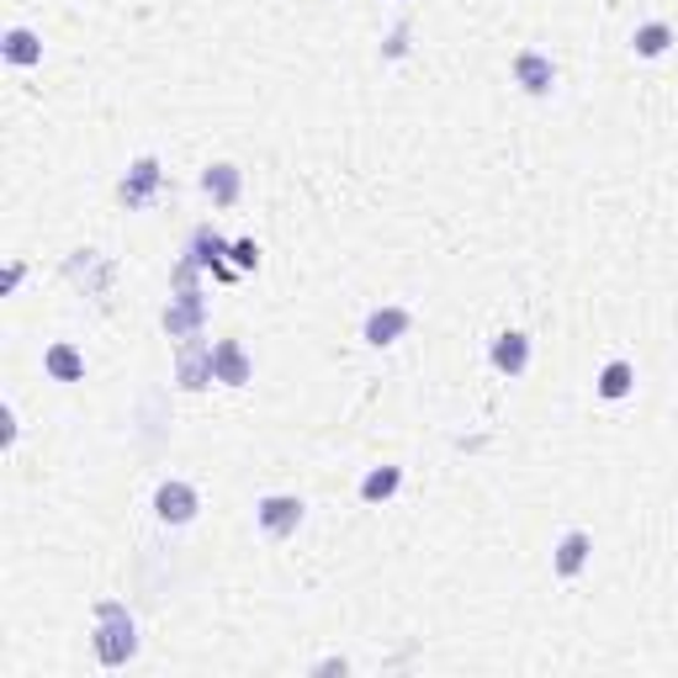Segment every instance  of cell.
<instances>
[{"instance_id":"cell-1","label":"cell","mask_w":678,"mask_h":678,"mask_svg":"<svg viewBox=\"0 0 678 678\" xmlns=\"http://www.w3.org/2000/svg\"><path fill=\"white\" fill-rule=\"evenodd\" d=\"M96 620H101V631H96V657H101L107 668L127 663V657L138 652V631H133L127 609H122V604H101V609H96Z\"/></svg>"},{"instance_id":"cell-2","label":"cell","mask_w":678,"mask_h":678,"mask_svg":"<svg viewBox=\"0 0 678 678\" xmlns=\"http://www.w3.org/2000/svg\"><path fill=\"white\" fill-rule=\"evenodd\" d=\"M197 509H201V498H197L192 482H181V478L160 482V493H155V515H160L164 525H192Z\"/></svg>"},{"instance_id":"cell-3","label":"cell","mask_w":678,"mask_h":678,"mask_svg":"<svg viewBox=\"0 0 678 678\" xmlns=\"http://www.w3.org/2000/svg\"><path fill=\"white\" fill-rule=\"evenodd\" d=\"M255 519H260V530H266L271 541H281V535H292V530L303 525V498H292V493H271V498H260Z\"/></svg>"},{"instance_id":"cell-4","label":"cell","mask_w":678,"mask_h":678,"mask_svg":"<svg viewBox=\"0 0 678 678\" xmlns=\"http://www.w3.org/2000/svg\"><path fill=\"white\" fill-rule=\"evenodd\" d=\"M515 85L525 96H552V85H557V64L541 53V48H525L515 53Z\"/></svg>"},{"instance_id":"cell-5","label":"cell","mask_w":678,"mask_h":678,"mask_svg":"<svg viewBox=\"0 0 678 678\" xmlns=\"http://www.w3.org/2000/svg\"><path fill=\"white\" fill-rule=\"evenodd\" d=\"M201 319H207V303H201L197 286H181V297L164 308V329L175 334V340H197Z\"/></svg>"},{"instance_id":"cell-6","label":"cell","mask_w":678,"mask_h":678,"mask_svg":"<svg viewBox=\"0 0 678 678\" xmlns=\"http://www.w3.org/2000/svg\"><path fill=\"white\" fill-rule=\"evenodd\" d=\"M175 377H181V387H186V393H201L207 382H218V377H212V345L186 340V345H181V356H175Z\"/></svg>"},{"instance_id":"cell-7","label":"cell","mask_w":678,"mask_h":678,"mask_svg":"<svg viewBox=\"0 0 678 678\" xmlns=\"http://www.w3.org/2000/svg\"><path fill=\"white\" fill-rule=\"evenodd\" d=\"M212 377H218L223 387H244V382H249V356H244L239 340H218V345H212Z\"/></svg>"},{"instance_id":"cell-8","label":"cell","mask_w":678,"mask_h":678,"mask_svg":"<svg viewBox=\"0 0 678 678\" xmlns=\"http://www.w3.org/2000/svg\"><path fill=\"white\" fill-rule=\"evenodd\" d=\"M408 323H414V313L408 308H377L371 319H366V345H398L403 334H408Z\"/></svg>"},{"instance_id":"cell-9","label":"cell","mask_w":678,"mask_h":678,"mask_svg":"<svg viewBox=\"0 0 678 678\" xmlns=\"http://www.w3.org/2000/svg\"><path fill=\"white\" fill-rule=\"evenodd\" d=\"M589 552H594L589 530H567V535L557 541V557H552V567H557V578H578V572L589 567Z\"/></svg>"},{"instance_id":"cell-10","label":"cell","mask_w":678,"mask_h":678,"mask_svg":"<svg viewBox=\"0 0 678 678\" xmlns=\"http://www.w3.org/2000/svg\"><path fill=\"white\" fill-rule=\"evenodd\" d=\"M155 192H160V164L138 160L133 170H127V181H122V201H127V207H149Z\"/></svg>"},{"instance_id":"cell-11","label":"cell","mask_w":678,"mask_h":678,"mask_svg":"<svg viewBox=\"0 0 678 678\" xmlns=\"http://www.w3.org/2000/svg\"><path fill=\"white\" fill-rule=\"evenodd\" d=\"M493 366H498V371H509V377H519V371L530 366V334L504 329V334L493 340Z\"/></svg>"},{"instance_id":"cell-12","label":"cell","mask_w":678,"mask_h":678,"mask_svg":"<svg viewBox=\"0 0 678 678\" xmlns=\"http://www.w3.org/2000/svg\"><path fill=\"white\" fill-rule=\"evenodd\" d=\"M239 186H244V175L234 164H212V170L201 175V192L218 201V207H234V201H239Z\"/></svg>"},{"instance_id":"cell-13","label":"cell","mask_w":678,"mask_h":678,"mask_svg":"<svg viewBox=\"0 0 678 678\" xmlns=\"http://www.w3.org/2000/svg\"><path fill=\"white\" fill-rule=\"evenodd\" d=\"M631 387H637V366H631V360H609V366L599 371V398L620 403V398H631Z\"/></svg>"},{"instance_id":"cell-14","label":"cell","mask_w":678,"mask_h":678,"mask_svg":"<svg viewBox=\"0 0 678 678\" xmlns=\"http://www.w3.org/2000/svg\"><path fill=\"white\" fill-rule=\"evenodd\" d=\"M42 366H48V377H53V382H81V377H85V356L75 350V345H48Z\"/></svg>"},{"instance_id":"cell-15","label":"cell","mask_w":678,"mask_h":678,"mask_svg":"<svg viewBox=\"0 0 678 678\" xmlns=\"http://www.w3.org/2000/svg\"><path fill=\"white\" fill-rule=\"evenodd\" d=\"M223 249H229V244L218 239L212 229H197V239H192V260H197V266H212V276L234 281V271L223 266Z\"/></svg>"},{"instance_id":"cell-16","label":"cell","mask_w":678,"mask_h":678,"mask_svg":"<svg viewBox=\"0 0 678 678\" xmlns=\"http://www.w3.org/2000/svg\"><path fill=\"white\" fill-rule=\"evenodd\" d=\"M0 53H5L11 64L27 70V64H38L42 59V42H38V33H27V27H11V33L0 38Z\"/></svg>"},{"instance_id":"cell-17","label":"cell","mask_w":678,"mask_h":678,"mask_svg":"<svg viewBox=\"0 0 678 678\" xmlns=\"http://www.w3.org/2000/svg\"><path fill=\"white\" fill-rule=\"evenodd\" d=\"M398 488H403V467H377V472H366V482H360V498L366 504H387Z\"/></svg>"},{"instance_id":"cell-18","label":"cell","mask_w":678,"mask_h":678,"mask_svg":"<svg viewBox=\"0 0 678 678\" xmlns=\"http://www.w3.org/2000/svg\"><path fill=\"white\" fill-rule=\"evenodd\" d=\"M631 48H637L641 59H663V53L674 48V27H668V22H646V27H637Z\"/></svg>"},{"instance_id":"cell-19","label":"cell","mask_w":678,"mask_h":678,"mask_svg":"<svg viewBox=\"0 0 678 678\" xmlns=\"http://www.w3.org/2000/svg\"><path fill=\"white\" fill-rule=\"evenodd\" d=\"M234 260H239V271H255V266H260V249H255V239L234 244Z\"/></svg>"},{"instance_id":"cell-20","label":"cell","mask_w":678,"mask_h":678,"mask_svg":"<svg viewBox=\"0 0 678 678\" xmlns=\"http://www.w3.org/2000/svg\"><path fill=\"white\" fill-rule=\"evenodd\" d=\"M382 53H387V59H403V53H408V27H398V33L387 38V48H382Z\"/></svg>"}]
</instances>
